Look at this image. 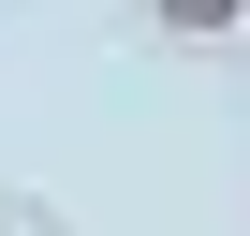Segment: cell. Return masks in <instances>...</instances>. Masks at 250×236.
<instances>
[{
	"label": "cell",
	"instance_id": "6da1fadb",
	"mask_svg": "<svg viewBox=\"0 0 250 236\" xmlns=\"http://www.w3.org/2000/svg\"><path fill=\"white\" fill-rule=\"evenodd\" d=\"M147 30H162V45H235V15H221V0H147Z\"/></svg>",
	"mask_w": 250,
	"mask_h": 236
},
{
	"label": "cell",
	"instance_id": "7a4b0ae2",
	"mask_svg": "<svg viewBox=\"0 0 250 236\" xmlns=\"http://www.w3.org/2000/svg\"><path fill=\"white\" fill-rule=\"evenodd\" d=\"M0 236H15V221H0Z\"/></svg>",
	"mask_w": 250,
	"mask_h": 236
},
{
	"label": "cell",
	"instance_id": "3957f363",
	"mask_svg": "<svg viewBox=\"0 0 250 236\" xmlns=\"http://www.w3.org/2000/svg\"><path fill=\"white\" fill-rule=\"evenodd\" d=\"M235 30H250V15H235Z\"/></svg>",
	"mask_w": 250,
	"mask_h": 236
}]
</instances>
